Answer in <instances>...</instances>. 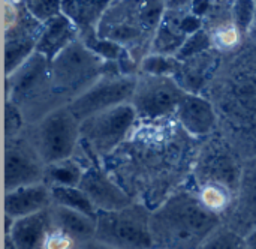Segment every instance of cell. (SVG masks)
I'll return each instance as SVG.
<instances>
[{
    "instance_id": "22",
    "label": "cell",
    "mask_w": 256,
    "mask_h": 249,
    "mask_svg": "<svg viewBox=\"0 0 256 249\" xmlns=\"http://www.w3.org/2000/svg\"><path fill=\"white\" fill-rule=\"evenodd\" d=\"M52 230L50 212L44 210L14 221L10 230L4 233L15 249H44L45 240Z\"/></svg>"
},
{
    "instance_id": "24",
    "label": "cell",
    "mask_w": 256,
    "mask_h": 249,
    "mask_svg": "<svg viewBox=\"0 0 256 249\" xmlns=\"http://www.w3.org/2000/svg\"><path fill=\"white\" fill-rule=\"evenodd\" d=\"M51 224L54 228L66 233L69 237H72L78 246H82L96 237V219L90 218L84 213H80L76 210L51 204L48 209Z\"/></svg>"
},
{
    "instance_id": "29",
    "label": "cell",
    "mask_w": 256,
    "mask_h": 249,
    "mask_svg": "<svg viewBox=\"0 0 256 249\" xmlns=\"http://www.w3.org/2000/svg\"><path fill=\"white\" fill-rule=\"evenodd\" d=\"M200 249H249L248 240L225 225H220Z\"/></svg>"
},
{
    "instance_id": "12",
    "label": "cell",
    "mask_w": 256,
    "mask_h": 249,
    "mask_svg": "<svg viewBox=\"0 0 256 249\" xmlns=\"http://www.w3.org/2000/svg\"><path fill=\"white\" fill-rule=\"evenodd\" d=\"M136 77L138 75H123L117 62H108L104 77L87 92L72 101L69 108L74 116L82 122L110 108L130 104L136 86Z\"/></svg>"
},
{
    "instance_id": "9",
    "label": "cell",
    "mask_w": 256,
    "mask_h": 249,
    "mask_svg": "<svg viewBox=\"0 0 256 249\" xmlns=\"http://www.w3.org/2000/svg\"><path fill=\"white\" fill-rule=\"evenodd\" d=\"M80 125L81 122L66 105L50 113L38 123L27 125L26 135L48 167L76 155L81 140Z\"/></svg>"
},
{
    "instance_id": "35",
    "label": "cell",
    "mask_w": 256,
    "mask_h": 249,
    "mask_svg": "<svg viewBox=\"0 0 256 249\" xmlns=\"http://www.w3.org/2000/svg\"><path fill=\"white\" fill-rule=\"evenodd\" d=\"M78 245L76 242L69 237L66 233L57 230L52 227V230L50 231L46 240H45V245H44V249H76Z\"/></svg>"
},
{
    "instance_id": "26",
    "label": "cell",
    "mask_w": 256,
    "mask_h": 249,
    "mask_svg": "<svg viewBox=\"0 0 256 249\" xmlns=\"http://www.w3.org/2000/svg\"><path fill=\"white\" fill-rule=\"evenodd\" d=\"M86 170H87V167L80 159H76L74 156L70 159H64V161L48 165L46 174H45V183L50 188L80 186Z\"/></svg>"
},
{
    "instance_id": "3",
    "label": "cell",
    "mask_w": 256,
    "mask_h": 249,
    "mask_svg": "<svg viewBox=\"0 0 256 249\" xmlns=\"http://www.w3.org/2000/svg\"><path fill=\"white\" fill-rule=\"evenodd\" d=\"M220 225L222 219L200 203L195 189L188 183L152 210L153 249H200Z\"/></svg>"
},
{
    "instance_id": "20",
    "label": "cell",
    "mask_w": 256,
    "mask_h": 249,
    "mask_svg": "<svg viewBox=\"0 0 256 249\" xmlns=\"http://www.w3.org/2000/svg\"><path fill=\"white\" fill-rule=\"evenodd\" d=\"M222 57V53L212 48L186 60H180V66L174 75V80L186 93L202 95L213 75L219 69Z\"/></svg>"
},
{
    "instance_id": "37",
    "label": "cell",
    "mask_w": 256,
    "mask_h": 249,
    "mask_svg": "<svg viewBox=\"0 0 256 249\" xmlns=\"http://www.w3.org/2000/svg\"><path fill=\"white\" fill-rule=\"evenodd\" d=\"M81 248L82 249H112V248L105 246V245H102V243H99V242H96V240H92V242H88V243L82 245Z\"/></svg>"
},
{
    "instance_id": "31",
    "label": "cell",
    "mask_w": 256,
    "mask_h": 249,
    "mask_svg": "<svg viewBox=\"0 0 256 249\" xmlns=\"http://www.w3.org/2000/svg\"><path fill=\"white\" fill-rule=\"evenodd\" d=\"M26 6H27L28 12L40 24H46L50 20H52L62 14V2L60 0H26Z\"/></svg>"
},
{
    "instance_id": "2",
    "label": "cell",
    "mask_w": 256,
    "mask_h": 249,
    "mask_svg": "<svg viewBox=\"0 0 256 249\" xmlns=\"http://www.w3.org/2000/svg\"><path fill=\"white\" fill-rule=\"evenodd\" d=\"M206 96L218 116V132L244 159L256 158V45L224 54Z\"/></svg>"
},
{
    "instance_id": "7",
    "label": "cell",
    "mask_w": 256,
    "mask_h": 249,
    "mask_svg": "<svg viewBox=\"0 0 256 249\" xmlns=\"http://www.w3.org/2000/svg\"><path fill=\"white\" fill-rule=\"evenodd\" d=\"M136 123L138 114L130 104L94 114L80 125V150L93 162L102 164L106 156L123 144Z\"/></svg>"
},
{
    "instance_id": "10",
    "label": "cell",
    "mask_w": 256,
    "mask_h": 249,
    "mask_svg": "<svg viewBox=\"0 0 256 249\" xmlns=\"http://www.w3.org/2000/svg\"><path fill=\"white\" fill-rule=\"evenodd\" d=\"M152 210L141 203L114 212H98L94 240L112 249H153Z\"/></svg>"
},
{
    "instance_id": "18",
    "label": "cell",
    "mask_w": 256,
    "mask_h": 249,
    "mask_svg": "<svg viewBox=\"0 0 256 249\" xmlns=\"http://www.w3.org/2000/svg\"><path fill=\"white\" fill-rule=\"evenodd\" d=\"M80 188L86 192L98 212H114L135 203L100 164H94L86 170Z\"/></svg>"
},
{
    "instance_id": "27",
    "label": "cell",
    "mask_w": 256,
    "mask_h": 249,
    "mask_svg": "<svg viewBox=\"0 0 256 249\" xmlns=\"http://www.w3.org/2000/svg\"><path fill=\"white\" fill-rule=\"evenodd\" d=\"M51 195H52V204L63 206L72 210H76L80 213H84L90 218H98V210L90 201V198L86 195V192L80 186L74 188H66V186H58V188H51Z\"/></svg>"
},
{
    "instance_id": "36",
    "label": "cell",
    "mask_w": 256,
    "mask_h": 249,
    "mask_svg": "<svg viewBox=\"0 0 256 249\" xmlns=\"http://www.w3.org/2000/svg\"><path fill=\"white\" fill-rule=\"evenodd\" d=\"M248 41H250L254 45H256V14L255 18H254V23L249 29V33H248Z\"/></svg>"
},
{
    "instance_id": "34",
    "label": "cell",
    "mask_w": 256,
    "mask_h": 249,
    "mask_svg": "<svg viewBox=\"0 0 256 249\" xmlns=\"http://www.w3.org/2000/svg\"><path fill=\"white\" fill-rule=\"evenodd\" d=\"M27 123L16 105L4 101V140H12L21 135Z\"/></svg>"
},
{
    "instance_id": "33",
    "label": "cell",
    "mask_w": 256,
    "mask_h": 249,
    "mask_svg": "<svg viewBox=\"0 0 256 249\" xmlns=\"http://www.w3.org/2000/svg\"><path fill=\"white\" fill-rule=\"evenodd\" d=\"M212 48H213V45H212V39H210L208 33L204 29H201L196 33H194L192 36H189V39L184 42V45L182 47V50L178 51V54L176 57L178 60H186L189 57H194V56L208 51Z\"/></svg>"
},
{
    "instance_id": "30",
    "label": "cell",
    "mask_w": 256,
    "mask_h": 249,
    "mask_svg": "<svg viewBox=\"0 0 256 249\" xmlns=\"http://www.w3.org/2000/svg\"><path fill=\"white\" fill-rule=\"evenodd\" d=\"M86 47H88L93 53H96L105 62H118L124 54L126 50L111 41H105L98 38V35H92L86 39H80Z\"/></svg>"
},
{
    "instance_id": "1",
    "label": "cell",
    "mask_w": 256,
    "mask_h": 249,
    "mask_svg": "<svg viewBox=\"0 0 256 249\" xmlns=\"http://www.w3.org/2000/svg\"><path fill=\"white\" fill-rule=\"evenodd\" d=\"M200 144L174 116L138 120L100 165L135 203L154 210L190 182Z\"/></svg>"
},
{
    "instance_id": "28",
    "label": "cell",
    "mask_w": 256,
    "mask_h": 249,
    "mask_svg": "<svg viewBox=\"0 0 256 249\" xmlns=\"http://www.w3.org/2000/svg\"><path fill=\"white\" fill-rule=\"evenodd\" d=\"M180 60L174 56L148 54L144 57L140 66V74L154 75V77H174L178 71Z\"/></svg>"
},
{
    "instance_id": "13",
    "label": "cell",
    "mask_w": 256,
    "mask_h": 249,
    "mask_svg": "<svg viewBox=\"0 0 256 249\" xmlns=\"http://www.w3.org/2000/svg\"><path fill=\"white\" fill-rule=\"evenodd\" d=\"M186 92L174 77H154L138 74L130 105L138 120H160L172 117Z\"/></svg>"
},
{
    "instance_id": "23",
    "label": "cell",
    "mask_w": 256,
    "mask_h": 249,
    "mask_svg": "<svg viewBox=\"0 0 256 249\" xmlns=\"http://www.w3.org/2000/svg\"><path fill=\"white\" fill-rule=\"evenodd\" d=\"M78 39V30L74 23L62 12L56 18L44 24L42 33L39 36L36 53L52 62L64 48Z\"/></svg>"
},
{
    "instance_id": "6",
    "label": "cell",
    "mask_w": 256,
    "mask_h": 249,
    "mask_svg": "<svg viewBox=\"0 0 256 249\" xmlns=\"http://www.w3.org/2000/svg\"><path fill=\"white\" fill-rule=\"evenodd\" d=\"M96 35L123 47L140 66L150 54L154 38V32L142 18V0L111 2L99 21Z\"/></svg>"
},
{
    "instance_id": "25",
    "label": "cell",
    "mask_w": 256,
    "mask_h": 249,
    "mask_svg": "<svg viewBox=\"0 0 256 249\" xmlns=\"http://www.w3.org/2000/svg\"><path fill=\"white\" fill-rule=\"evenodd\" d=\"M110 5V0H69L62 2V12L76 27L78 39H86L96 35L99 21Z\"/></svg>"
},
{
    "instance_id": "8",
    "label": "cell",
    "mask_w": 256,
    "mask_h": 249,
    "mask_svg": "<svg viewBox=\"0 0 256 249\" xmlns=\"http://www.w3.org/2000/svg\"><path fill=\"white\" fill-rule=\"evenodd\" d=\"M243 167L244 159L219 132H214L201 140L189 183L192 186L218 185L237 195Z\"/></svg>"
},
{
    "instance_id": "11",
    "label": "cell",
    "mask_w": 256,
    "mask_h": 249,
    "mask_svg": "<svg viewBox=\"0 0 256 249\" xmlns=\"http://www.w3.org/2000/svg\"><path fill=\"white\" fill-rule=\"evenodd\" d=\"M4 35V77L15 72L32 54L42 33L40 24L27 9L26 2H2Z\"/></svg>"
},
{
    "instance_id": "39",
    "label": "cell",
    "mask_w": 256,
    "mask_h": 249,
    "mask_svg": "<svg viewBox=\"0 0 256 249\" xmlns=\"http://www.w3.org/2000/svg\"><path fill=\"white\" fill-rule=\"evenodd\" d=\"M76 249H82V248H81V246H78V248H76Z\"/></svg>"
},
{
    "instance_id": "14",
    "label": "cell",
    "mask_w": 256,
    "mask_h": 249,
    "mask_svg": "<svg viewBox=\"0 0 256 249\" xmlns=\"http://www.w3.org/2000/svg\"><path fill=\"white\" fill-rule=\"evenodd\" d=\"M165 5L166 9L154 33L150 53L176 57L189 36L202 29V18L194 14V0H170Z\"/></svg>"
},
{
    "instance_id": "38",
    "label": "cell",
    "mask_w": 256,
    "mask_h": 249,
    "mask_svg": "<svg viewBox=\"0 0 256 249\" xmlns=\"http://www.w3.org/2000/svg\"><path fill=\"white\" fill-rule=\"evenodd\" d=\"M246 240H248V246H249V249H256V231H254Z\"/></svg>"
},
{
    "instance_id": "21",
    "label": "cell",
    "mask_w": 256,
    "mask_h": 249,
    "mask_svg": "<svg viewBox=\"0 0 256 249\" xmlns=\"http://www.w3.org/2000/svg\"><path fill=\"white\" fill-rule=\"evenodd\" d=\"M52 204L51 188L46 183H38L22 186L10 192H4V216L16 221L44 210H48Z\"/></svg>"
},
{
    "instance_id": "4",
    "label": "cell",
    "mask_w": 256,
    "mask_h": 249,
    "mask_svg": "<svg viewBox=\"0 0 256 249\" xmlns=\"http://www.w3.org/2000/svg\"><path fill=\"white\" fill-rule=\"evenodd\" d=\"M4 101L20 108L27 125H34L50 113L66 107L54 92L51 62L39 53L32 54L4 78Z\"/></svg>"
},
{
    "instance_id": "19",
    "label": "cell",
    "mask_w": 256,
    "mask_h": 249,
    "mask_svg": "<svg viewBox=\"0 0 256 249\" xmlns=\"http://www.w3.org/2000/svg\"><path fill=\"white\" fill-rule=\"evenodd\" d=\"M183 129L196 140H204L218 132V116L213 104L202 95L186 93L174 114Z\"/></svg>"
},
{
    "instance_id": "32",
    "label": "cell",
    "mask_w": 256,
    "mask_h": 249,
    "mask_svg": "<svg viewBox=\"0 0 256 249\" xmlns=\"http://www.w3.org/2000/svg\"><path fill=\"white\" fill-rule=\"evenodd\" d=\"M255 14V0H236V2H232V15H234L236 24L246 39H248L249 29L254 23Z\"/></svg>"
},
{
    "instance_id": "17",
    "label": "cell",
    "mask_w": 256,
    "mask_h": 249,
    "mask_svg": "<svg viewBox=\"0 0 256 249\" xmlns=\"http://www.w3.org/2000/svg\"><path fill=\"white\" fill-rule=\"evenodd\" d=\"M202 29L212 39L213 50L228 54L240 48L246 38L236 24L232 15V2L214 0L202 18Z\"/></svg>"
},
{
    "instance_id": "16",
    "label": "cell",
    "mask_w": 256,
    "mask_h": 249,
    "mask_svg": "<svg viewBox=\"0 0 256 249\" xmlns=\"http://www.w3.org/2000/svg\"><path fill=\"white\" fill-rule=\"evenodd\" d=\"M222 225L244 239L256 231V158L244 161L237 195Z\"/></svg>"
},
{
    "instance_id": "15",
    "label": "cell",
    "mask_w": 256,
    "mask_h": 249,
    "mask_svg": "<svg viewBox=\"0 0 256 249\" xmlns=\"http://www.w3.org/2000/svg\"><path fill=\"white\" fill-rule=\"evenodd\" d=\"M46 165L40 155L26 135L4 140V192L14 189L45 183Z\"/></svg>"
},
{
    "instance_id": "5",
    "label": "cell",
    "mask_w": 256,
    "mask_h": 249,
    "mask_svg": "<svg viewBox=\"0 0 256 249\" xmlns=\"http://www.w3.org/2000/svg\"><path fill=\"white\" fill-rule=\"evenodd\" d=\"M106 63L80 39L72 42L51 62V81L58 99L69 105L104 77Z\"/></svg>"
}]
</instances>
